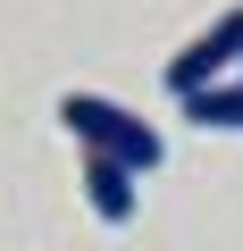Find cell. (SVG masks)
<instances>
[{"mask_svg":"<svg viewBox=\"0 0 243 251\" xmlns=\"http://www.w3.org/2000/svg\"><path fill=\"white\" fill-rule=\"evenodd\" d=\"M59 126L84 143V151H117V159H135L143 176L168 159V143H160V126H143L126 100H109V92H59Z\"/></svg>","mask_w":243,"mask_h":251,"instance_id":"1","label":"cell"},{"mask_svg":"<svg viewBox=\"0 0 243 251\" xmlns=\"http://www.w3.org/2000/svg\"><path fill=\"white\" fill-rule=\"evenodd\" d=\"M218 75H243V9L210 17V25L168 59V92H176V100H185V92H201V84H218Z\"/></svg>","mask_w":243,"mask_h":251,"instance_id":"2","label":"cell"},{"mask_svg":"<svg viewBox=\"0 0 243 251\" xmlns=\"http://www.w3.org/2000/svg\"><path fill=\"white\" fill-rule=\"evenodd\" d=\"M84 201H92L101 226H126L143 209V168L117 159V151H84Z\"/></svg>","mask_w":243,"mask_h":251,"instance_id":"3","label":"cell"},{"mask_svg":"<svg viewBox=\"0 0 243 251\" xmlns=\"http://www.w3.org/2000/svg\"><path fill=\"white\" fill-rule=\"evenodd\" d=\"M185 117L201 134H243V75H218V84L185 92Z\"/></svg>","mask_w":243,"mask_h":251,"instance_id":"4","label":"cell"}]
</instances>
